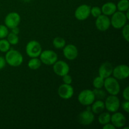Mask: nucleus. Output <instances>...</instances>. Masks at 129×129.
<instances>
[{"label":"nucleus","mask_w":129,"mask_h":129,"mask_svg":"<svg viewBox=\"0 0 129 129\" xmlns=\"http://www.w3.org/2000/svg\"><path fill=\"white\" fill-rule=\"evenodd\" d=\"M6 63L11 67H18L23 62L22 54L15 49H10L6 52L5 57Z\"/></svg>","instance_id":"obj_1"},{"label":"nucleus","mask_w":129,"mask_h":129,"mask_svg":"<svg viewBox=\"0 0 129 129\" xmlns=\"http://www.w3.org/2000/svg\"><path fill=\"white\" fill-rule=\"evenodd\" d=\"M105 89L111 95H118L120 91V86L118 80L114 77H108L104 79Z\"/></svg>","instance_id":"obj_2"},{"label":"nucleus","mask_w":129,"mask_h":129,"mask_svg":"<svg viewBox=\"0 0 129 129\" xmlns=\"http://www.w3.org/2000/svg\"><path fill=\"white\" fill-rule=\"evenodd\" d=\"M42 51V46L39 42L36 40H31L28 42L25 47V52L26 55L30 58L39 57Z\"/></svg>","instance_id":"obj_3"},{"label":"nucleus","mask_w":129,"mask_h":129,"mask_svg":"<svg viewBox=\"0 0 129 129\" xmlns=\"http://www.w3.org/2000/svg\"><path fill=\"white\" fill-rule=\"evenodd\" d=\"M127 19L125 14L122 11H115L110 18L111 25L115 29H120L127 24Z\"/></svg>","instance_id":"obj_4"},{"label":"nucleus","mask_w":129,"mask_h":129,"mask_svg":"<svg viewBox=\"0 0 129 129\" xmlns=\"http://www.w3.org/2000/svg\"><path fill=\"white\" fill-rule=\"evenodd\" d=\"M78 102L83 106H90L95 100L94 93L91 89H84L79 93L78 97Z\"/></svg>","instance_id":"obj_5"},{"label":"nucleus","mask_w":129,"mask_h":129,"mask_svg":"<svg viewBox=\"0 0 129 129\" xmlns=\"http://www.w3.org/2000/svg\"><path fill=\"white\" fill-rule=\"evenodd\" d=\"M105 107L108 112L114 113L117 112L120 107V101L117 95L108 96L105 101Z\"/></svg>","instance_id":"obj_6"},{"label":"nucleus","mask_w":129,"mask_h":129,"mask_svg":"<svg viewBox=\"0 0 129 129\" xmlns=\"http://www.w3.org/2000/svg\"><path fill=\"white\" fill-rule=\"evenodd\" d=\"M39 57L42 63L47 66L53 65L58 59L57 54L52 50H45L42 51Z\"/></svg>","instance_id":"obj_7"},{"label":"nucleus","mask_w":129,"mask_h":129,"mask_svg":"<svg viewBox=\"0 0 129 129\" xmlns=\"http://www.w3.org/2000/svg\"><path fill=\"white\" fill-rule=\"evenodd\" d=\"M87 107V109L81 112L78 115V122L83 125H91L94 120V115L91 110V107Z\"/></svg>","instance_id":"obj_8"},{"label":"nucleus","mask_w":129,"mask_h":129,"mask_svg":"<svg viewBox=\"0 0 129 129\" xmlns=\"http://www.w3.org/2000/svg\"><path fill=\"white\" fill-rule=\"evenodd\" d=\"M112 75L117 80H123L129 76V68L125 64H120L115 67L113 69Z\"/></svg>","instance_id":"obj_9"},{"label":"nucleus","mask_w":129,"mask_h":129,"mask_svg":"<svg viewBox=\"0 0 129 129\" xmlns=\"http://www.w3.org/2000/svg\"><path fill=\"white\" fill-rule=\"evenodd\" d=\"M21 21L20 15L17 12H10L7 14L5 18V24L8 28H13L18 26Z\"/></svg>","instance_id":"obj_10"},{"label":"nucleus","mask_w":129,"mask_h":129,"mask_svg":"<svg viewBox=\"0 0 129 129\" xmlns=\"http://www.w3.org/2000/svg\"><path fill=\"white\" fill-rule=\"evenodd\" d=\"M53 71L56 75L62 77L66 74H69L70 68L68 63L64 60H57L53 64Z\"/></svg>","instance_id":"obj_11"},{"label":"nucleus","mask_w":129,"mask_h":129,"mask_svg":"<svg viewBox=\"0 0 129 129\" xmlns=\"http://www.w3.org/2000/svg\"><path fill=\"white\" fill-rule=\"evenodd\" d=\"M91 6L88 5H81L78 6L74 12V16L79 21H84L90 16Z\"/></svg>","instance_id":"obj_12"},{"label":"nucleus","mask_w":129,"mask_h":129,"mask_svg":"<svg viewBox=\"0 0 129 129\" xmlns=\"http://www.w3.org/2000/svg\"><path fill=\"white\" fill-rule=\"evenodd\" d=\"M95 25L96 28L101 31H105L110 28L111 26L110 19L108 16L102 14L96 18Z\"/></svg>","instance_id":"obj_13"},{"label":"nucleus","mask_w":129,"mask_h":129,"mask_svg":"<svg viewBox=\"0 0 129 129\" xmlns=\"http://www.w3.org/2000/svg\"><path fill=\"white\" fill-rule=\"evenodd\" d=\"M74 88L71 84H62L58 88V94L64 100H69L74 94Z\"/></svg>","instance_id":"obj_14"},{"label":"nucleus","mask_w":129,"mask_h":129,"mask_svg":"<svg viewBox=\"0 0 129 129\" xmlns=\"http://www.w3.org/2000/svg\"><path fill=\"white\" fill-rule=\"evenodd\" d=\"M63 55L68 60H74L78 56V48L73 44L66 45L63 48Z\"/></svg>","instance_id":"obj_15"},{"label":"nucleus","mask_w":129,"mask_h":129,"mask_svg":"<svg viewBox=\"0 0 129 129\" xmlns=\"http://www.w3.org/2000/svg\"><path fill=\"white\" fill-rule=\"evenodd\" d=\"M110 122L116 128H122L126 123V118L123 113L116 112L111 115Z\"/></svg>","instance_id":"obj_16"},{"label":"nucleus","mask_w":129,"mask_h":129,"mask_svg":"<svg viewBox=\"0 0 129 129\" xmlns=\"http://www.w3.org/2000/svg\"><path fill=\"white\" fill-rule=\"evenodd\" d=\"M113 69V67L112 64L109 62H105L100 66L98 69V74L100 76L103 78V79H105L112 76Z\"/></svg>","instance_id":"obj_17"},{"label":"nucleus","mask_w":129,"mask_h":129,"mask_svg":"<svg viewBox=\"0 0 129 129\" xmlns=\"http://www.w3.org/2000/svg\"><path fill=\"white\" fill-rule=\"evenodd\" d=\"M102 13L106 16H112L115 11H117V5L113 2H107L105 3L101 8Z\"/></svg>","instance_id":"obj_18"},{"label":"nucleus","mask_w":129,"mask_h":129,"mask_svg":"<svg viewBox=\"0 0 129 129\" xmlns=\"http://www.w3.org/2000/svg\"><path fill=\"white\" fill-rule=\"evenodd\" d=\"M91 105V110L94 114H100L105 109L104 102L101 100H97L96 101L94 100V102Z\"/></svg>","instance_id":"obj_19"},{"label":"nucleus","mask_w":129,"mask_h":129,"mask_svg":"<svg viewBox=\"0 0 129 129\" xmlns=\"http://www.w3.org/2000/svg\"><path fill=\"white\" fill-rule=\"evenodd\" d=\"M42 65V62L38 57H33L30 59L28 62V67L31 70H37L39 69Z\"/></svg>","instance_id":"obj_20"},{"label":"nucleus","mask_w":129,"mask_h":129,"mask_svg":"<svg viewBox=\"0 0 129 129\" xmlns=\"http://www.w3.org/2000/svg\"><path fill=\"white\" fill-rule=\"evenodd\" d=\"M111 115L108 112H102L100 113V115L98 116V122L102 125L107 124L110 122Z\"/></svg>","instance_id":"obj_21"},{"label":"nucleus","mask_w":129,"mask_h":129,"mask_svg":"<svg viewBox=\"0 0 129 129\" xmlns=\"http://www.w3.org/2000/svg\"><path fill=\"white\" fill-rule=\"evenodd\" d=\"M53 46L57 49H61L64 47L66 45V42L64 38L60 37H57L54 38L52 42Z\"/></svg>","instance_id":"obj_22"},{"label":"nucleus","mask_w":129,"mask_h":129,"mask_svg":"<svg viewBox=\"0 0 129 129\" xmlns=\"http://www.w3.org/2000/svg\"><path fill=\"white\" fill-rule=\"evenodd\" d=\"M117 5V9L119 11L125 12L129 10V1L128 0H120Z\"/></svg>","instance_id":"obj_23"},{"label":"nucleus","mask_w":129,"mask_h":129,"mask_svg":"<svg viewBox=\"0 0 129 129\" xmlns=\"http://www.w3.org/2000/svg\"><path fill=\"white\" fill-rule=\"evenodd\" d=\"M10 44L7 39H0V52L6 53L10 49Z\"/></svg>","instance_id":"obj_24"},{"label":"nucleus","mask_w":129,"mask_h":129,"mask_svg":"<svg viewBox=\"0 0 129 129\" xmlns=\"http://www.w3.org/2000/svg\"><path fill=\"white\" fill-rule=\"evenodd\" d=\"M104 79L103 78L98 76L96 77L93 81V86L96 89H101L103 88V85H104Z\"/></svg>","instance_id":"obj_25"},{"label":"nucleus","mask_w":129,"mask_h":129,"mask_svg":"<svg viewBox=\"0 0 129 129\" xmlns=\"http://www.w3.org/2000/svg\"><path fill=\"white\" fill-rule=\"evenodd\" d=\"M6 37H7V40L9 42L10 45H15L19 42V37L18 36V35L13 34L12 32L9 33Z\"/></svg>","instance_id":"obj_26"},{"label":"nucleus","mask_w":129,"mask_h":129,"mask_svg":"<svg viewBox=\"0 0 129 129\" xmlns=\"http://www.w3.org/2000/svg\"><path fill=\"white\" fill-rule=\"evenodd\" d=\"M93 91V93H94L95 99L103 100V99H105L106 98L107 93L104 90H103L102 88H101V89H96L95 88Z\"/></svg>","instance_id":"obj_27"},{"label":"nucleus","mask_w":129,"mask_h":129,"mask_svg":"<svg viewBox=\"0 0 129 129\" xmlns=\"http://www.w3.org/2000/svg\"><path fill=\"white\" fill-rule=\"evenodd\" d=\"M102 14V10L101 8L98 7V6H93V7H91L90 10V15H91L93 17L97 18Z\"/></svg>","instance_id":"obj_28"},{"label":"nucleus","mask_w":129,"mask_h":129,"mask_svg":"<svg viewBox=\"0 0 129 129\" xmlns=\"http://www.w3.org/2000/svg\"><path fill=\"white\" fill-rule=\"evenodd\" d=\"M122 35L123 39L128 42H129V26L128 24H126L122 28Z\"/></svg>","instance_id":"obj_29"},{"label":"nucleus","mask_w":129,"mask_h":129,"mask_svg":"<svg viewBox=\"0 0 129 129\" xmlns=\"http://www.w3.org/2000/svg\"><path fill=\"white\" fill-rule=\"evenodd\" d=\"M8 34V28L6 25H0V39H5Z\"/></svg>","instance_id":"obj_30"},{"label":"nucleus","mask_w":129,"mask_h":129,"mask_svg":"<svg viewBox=\"0 0 129 129\" xmlns=\"http://www.w3.org/2000/svg\"><path fill=\"white\" fill-rule=\"evenodd\" d=\"M62 81L64 84H71L73 83V78L69 74H67L62 76Z\"/></svg>","instance_id":"obj_31"},{"label":"nucleus","mask_w":129,"mask_h":129,"mask_svg":"<svg viewBox=\"0 0 129 129\" xmlns=\"http://www.w3.org/2000/svg\"><path fill=\"white\" fill-rule=\"evenodd\" d=\"M121 105L122 109L126 112V113H128L129 112V101L125 100L123 102Z\"/></svg>","instance_id":"obj_32"},{"label":"nucleus","mask_w":129,"mask_h":129,"mask_svg":"<svg viewBox=\"0 0 129 129\" xmlns=\"http://www.w3.org/2000/svg\"><path fill=\"white\" fill-rule=\"evenodd\" d=\"M122 96L125 100L129 101V86H127L122 93Z\"/></svg>","instance_id":"obj_33"},{"label":"nucleus","mask_w":129,"mask_h":129,"mask_svg":"<svg viewBox=\"0 0 129 129\" xmlns=\"http://www.w3.org/2000/svg\"><path fill=\"white\" fill-rule=\"evenodd\" d=\"M6 62L5 60V57L2 56H0V70L3 69L5 66H6Z\"/></svg>","instance_id":"obj_34"},{"label":"nucleus","mask_w":129,"mask_h":129,"mask_svg":"<svg viewBox=\"0 0 129 129\" xmlns=\"http://www.w3.org/2000/svg\"><path fill=\"white\" fill-rule=\"evenodd\" d=\"M103 129H115V127L113 126V125L112 123H108L107 124L103 125Z\"/></svg>","instance_id":"obj_35"},{"label":"nucleus","mask_w":129,"mask_h":129,"mask_svg":"<svg viewBox=\"0 0 129 129\" xmlns=\"http://www.w3.org/2000/svg\"><path fill=\"white\" fill-rule=\"evenodd\" d=\"M11 32L13 33V34H16V35H18V34H19V32H20V30H19V28L18 26L13 28H11Z\"/></svg>","instance_id":"obj_36"},{"label":"nucleus","mask_w":129,"mask_h":129,"mask_svg":"<svg viewBox=\"0 0 129 129\" xmlns=\"http://www.w3.org/2000/svg\"><path fill=\"white\" fill-rule=\"evenodd\" d=\"M126 13L125 14V16H126V18H127V20H129V10H127V11H125Z\"/></svg>","instance_id":"obj_37"},{"label":"nucleus","mask_w":129,"mask_h":129,"mask_svg":"<svg viewBox=\"0 0 129 129\" xmlns=\"http://www.w3.org/2000/svg\"><path fill=\"white\" fill-rule=\"evenodd\" d=\"M23 1H25V2H30L31 0H23Z\"/></svg>","instance_id":"obj_38"}]
</instances>
